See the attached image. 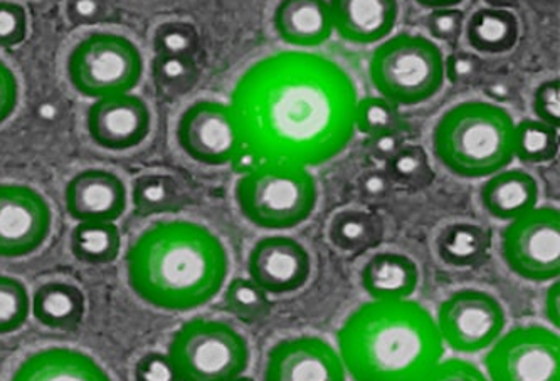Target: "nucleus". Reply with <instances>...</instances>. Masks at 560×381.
<instances>
[{"label": "nucleus", "instance_id": "f257e3e1", "mask_svg": "<svg viewBox=\"0 0 560 381\" xmlns=\"http://www.w3.org/2000/svg\"><path fill=\"white\" fill-rule=\"evenodd\" d=\"M357 87L339 62L315 52L266 56L244 71L231 108L262 160L320 167L355 134Z\"/></svg>", "mask_w": 560, "mask_h": 381}, {"label": "nucleus", "instance_id": "f03ea898", "mask_svg": "<svg viewBox=\"0 0 560 381\" xmlns=\"http://www.w3.org/2000/svg\"><path fill=\"white\" fill-rule=\"evenodd\" d=\"M228 274L224 243L196 222H159L128 249V284L143 302L164 311L202 308L218 296Z\"/></svg>", "mask_w": 560, "mask_h": 381}, {"label": "nucleus", "instance_id": "7ed1b4c3", "mask_svg": "<svg viewBox=\"0 0 560 381\" xmlns=\"http://www.w3.org/2000/svg\"><path fill=\"white\" fill-rule=\"evenodd\" d=\"M337 338L353 381H419L444 356L436 321L411 299L361 306Z\"/></svg>", "mask_w": 560, "mask_h": 381}, {"label": "nucleus", "instance_id": "20e7f679", "mask_svg": "<svg viewBox=\"0 0 560 381\" xmlns=\"http://www.w3.org/2000/svg\"><path fill=\"white\" fill-rule=\"evenodd\" d=\"M433 150L456 177H491L515 158V121L495 103H459L434 127Z\"/></svg>", "mask_w": 560, "mask_h": 381}, {"label": "nucleus", "instance_id": "39448f33", "mask_svg": "<svg viewBox=\"0 0 560 381\" xmlns=\"http://www.w3.org/2000/svg\"><path fill=\"white\" fill-rule=\"evenodd\" d=\"M236 202L243 217L259 229H295L317 209V180L302 165L266 160L237 180Z\"/></svg>", "mask_w": 560, "mask_h": 381}, {"label": "nucleus", "instance_id": "423d86ee", "mask_svg": "<svg viewBox=\"0 0 560 381\" xmlns=\"http://www.w3.org/2000/svg\"><path fill=\"white\" fill-rule=\"evenodd\" d=\"M369 74L378 95L394 105H421L443 87L444 56L428 37L397 34L375 49Z\"/></svg>", "mask_w": 560, "mask_h": 381}, {"label": "nucleus", "instance_id": "0eeeda50", "mask_svg": "<svg viewBox=\"0 0 560 381\" xmlns=\"http://www.w3.org/2000/svg\"><path fill=\"white\" fill-rule=\"evenodd\" d=\"M168 358L180 381H231L248 370L252 353L243 334L222 321H187L174 334Z\"/></svg>", "mask_w": 560, "mask_h": 381}, {"label": "nucleus", "instance_id": "6e6552de", "mask_svg": "<svg viewBox=\"0 0 560 381\" xmlns=\"http://www.w3.org/2000/svg\"><path fill=\"white\" fill-rule=\"evenodd\" d=\"M142 76V52L120 34H92L68 58L70 83L84 98L128 95L139 86Z\"/></svg>", "mask_w": 560, "mask_h": 381}, {"label": "nucleus", "instance_id": "1a4fd4ad", "mask_svg": "<svg viewBox=\"0 0 560 381\" xmlns=\"http://www.w3.org/2000/svg\"><path fill=\"white\" fill-rule=\"evenodd\" d=\"M502 255L512 273L532 283L559 279L560 212L535 207L510 222L502 234Z\"/></svg>", "mask_w": 560, "mask_h": 381}, {"label": "nucleus", "instance_id": "9d476101", "mask_svg": "<svg viewBox=\"0 0 560 381\" xmlns=\"http://www.w3.org/2000/svg\"><path fill=\"white\" fill-rule=\"evenodd\" d=\"M490 348L485 358L490 381H560V340L552 330L515 328Z\"/></svg>", "mask_w": 560, "mask_h": 381}, {"label": "nucleus", "instance_id": "9b49d317", "mask_svg": "<svg viewBox=\"0 0 560 381\" xmlns=\"http://www.w3.org/2000/svg\"><path fill=\"white\" fill-rule=\"evenodd\" d=\"M438 331L453 352L480 353L490 348L505 330V309L487 290L462 289L441 302Z\"/></svg>", "mask_w": 560, "mask_h": 381}, {"label": "nucleus", "instance_id": "f8f14e48", "mask_svg": "<svg viewBox=\"0 0 560 381\" xmlns=\"http://www.w3.org/2000/svg\"><path fill=\"white\" fill-rule=\"evenodd\" d=\"M177 142L189 158L208 167L230 165L244 146L233 108L211 99L196 102L180 115Z\"/></svg>", "mask_w": 560, "mask_h": 381}, {"label": "nucleus", "instance_id": "ddd939ff", "mask_svg": "<svg viewBox=\"0 0 560 381\" xmlns=\"http://www.w3.org/2000/svg\"><path fill=\"white\" fill-rule=\"evenodd\" d=\"M48 200L33 187L0 183V258L33 254L51 234Z\"/></svg>", "mask_w": 560, "mask_h": 381}, {"label": "nucleus", "instance_id": "4468645a", "mask_svg": "<svg viewBox=\"0 0 560 381\" xmlns=\"http://www.w3.org/2000/svg\"><path fill=\"white\" fill-rule=\"evenodd\" d=\"M248 273L266 295H291L308 283L312 258L293 237H262L249 252Z\"/></svg>", "mask_w": 560, "mask_h": 381}, {"label": "nucleus", "instance_id": "2eb2a0df", "mask_svg": "<svg viewBox=\"0 0 560 381\" xmlns=\"http://www.w3.org/2000/svg\"><path fill=\"white\" fill-rule=\"evenodd\" d=\"M262 381H347V371L330 343L317 336H299L270 349Z\"/></svg>", "mask_w": 560, "mask_h": 381}, {"label": "nucleus", "instance_id": "dca6fc26", "mask_svg": "<svg viewBox=\"0 0 560 381\" xmlns=\"http://www.w3.org/2000/svg\"><path fill=\"white\" fill-rule=\"evenodd\" d=\"M152 128L149 106L140 96L96 99L88 111V133L100 148L125 152L142 145Z\"/></svg>", "mask_w": 560, "mask_h": 381}, {"label": "nucleus", "instance_id": "f3484780", "mask_svg": "<svg viewBox=\"0 0 560 381\" xmlns=\"http://www.w3.org/2000/svg\"><path fill=\"white\" fill-rule=\"evenodd\" d=\"M66 211L78 222H115L127 211V187L114 171L88 168L65 190Z\"/></svg>", "mask_w": 560, "mask_h": 381}, {"label": "nucleus", "instance_id": "a211bd4d", "mask_svg": "<svg viewBox=\"0 0 560 381\" xmlns=\"http://www.w3.org/2000/svg\"><path fill=\"white\" fill-rule=\"evenodd\" d=\"M334 31L347 43H381L393 34L399 17L397 0H328Z\"/></svg>", "mask_w": 560, "mask_h": 381}, {"label": "nucleus", "instance_id": "6ab92c4d", "mask_svg": "<svg viewBox=\"0 0 560 381\" xmlns=\"http://www.w3.org/2000/svg\"><path fill=\"white\" fill-rule=\"evenodd\" d=\"M273 26L283 43L295 48H318L334 34L328 0H280Z\"/></svg>", "mask_w": 560, "mask_h": 381}, {"label": "nucleus", "instance_id": "aec40b11", "mask_svg": "<svg viewBox=\"0 0 560 381\" xmlns=\"http://www.w3.org/2000/svg\"><path fill=\"white\" fill-rule=\"evenodd\" d=\"M11 381H112L105 368L80 349L46 348L27 356Z\"/></svg>", "mask_w": 560, "mask_h": 381}, {"label": "nucleus", "instance_id": "412c9836", "mask_svg": "<svg viewBox=\"0 0 560 381\" xmlns=\"http://www.w3.org/2000/svg\"><path fill=\"white\" fill-rule=\"evenodd\" d=\"M481 205L497 221L512 222L539 204V183L522 168H509L488 177L481 187Z\"/></svg>", "mask_w": 560, "mask_h": 381}, {"label": "nucleus", "instance_id": "4be33fe9", "mask_svg": "<svg viewBox=\"0 0 560 381\" xmlns=\"http://www.w3.org/2000/svg\"><path fill=\"white\" fill-rule=\"evenodd\" d=\"M361 283L374 301H405L418 289V264L399 252H378L362 267Z\"/></svg>", "mask_w": 560, "mask_h": 381}, {"label": "nucleus", "instance_id": "5701e85b", "mask_svg": "<svg viewBox=\"0 0 560 381\" xmlns=\"http://www.w3.org/2000/svg\"><path fill=\"white\" fill-rule=\"evenodd\" d=\"M31 309L43 326L71 331L83 321L86 299L83 290L74 284L46 283L34 293Z\"/></svg>", "mask_w": 560, "mask_h": 381}, {"label": "nucleus", "instance_id": "b1692460", "mask_svg": "<svg viewBox=\"0 0 560 381\" xmlns=\"http://www.w3.org/2000/svg\"><path fill=\"white\" fill-rule=\"evenodd\" d=\"M521 24L517 15L505 9L483 8L474 12L466 24L468 44L483 55H505L517 46Z\"/></svg>", "mask_w": 560, "mask_h": 381}, {"label": "nucleus", "instance_id": "393cba45", "mask_svg": "<svg viewBox=\"0 0 560 381\" xmlns=\"http://www.w3.org/2000/svg\"><path fill=\"white\" fill-rule=\"evenodd\" d=\"M331 243L343 252H362L377 246L384 236L383 218L374 212L346 209L331 218Z\"/></svg>", "mask_w": 560, "mask_h": 381}, {"label": "nucleus", "instance_id": "a878e982", "mask_svg": "<svg viewBox=\"0 0 560 381\" xmlns=\"http://www.w3.org/2000/svg\"><path fill=\"white\" fill-rule=\"evenodd\" d=\"M70 246L74 258L84 264H109L120 254V230L114 222H80L71 233Z\"/></svg>", "mask_w": 560, "mask_h": 381}, {"label": "nucleus", "instance_id": "bb28decb", "mask_svg": "<svg viewBox=\"0 0 560 381\" xmlns=\"http://www.w3.org/2000/svg\"><path fill=\"white\" fill-rule=\"evenodd\" d=\"M490 248V234L483 227L459 222L446 227L438 239V252L446 264L471 265Z\"/></svg>", "mask_w": 560, "mask_h": 381}, {"label": "nucleus", "instance_id": "cd10ccee", "mask_svg": "<svg viewBox=\"0 0 560 381\" xmlns=\"http://www.w3.org/2000/svg\"><path fill=\"white\" fill-rule=\"evenodd\" d=\"M133 205L140 215L167 214L184 204V190L171 175H142L133 182Z\"/></svg>", "mask_w": 560, "mask_h": 381}, {"label": "nucleus", "instance_id": "c85d7f7f", "mask_svg": "<svg viewBox=\"0 0 560 381\" xmlns=\"http://www.w3.org/2000/svg\"><path fill=\"white\" fill-rule=\"evenodd\" d=\"M559 153V128L539 120L515 124V158L525 164H547Z\"/></svg>", "mask_w": 560, "mask_h": 381}, {"label": "nucleus", "instance_id": "c756f323", "mask_svg": "<svg viewBox=\"0 0 560 381\" xmlns=\"http://www.w3.org/2000/svg\"><path fill=\"white\" fill-rule=\"evenodd\" d=\"M386 174L393 186L400 189L421 190L434 180L430 156L419 145H405L386 162Z\"/></svg>", "mask_w": 560, "mask_h": 381}, {"label": "nucleus", "instance_id": "7c9ffc66", "mask_svg": "<svg viewBox=\"0 0 560 381\" xmlns=\"http://www.w3.org/2000/svg\"><path fill=\"white\" fill-rule=\"evenodd\" d=\"M224 305L231 314L246 323L265 320L271 312L270 298L265 290L256 286L252 279L244 277L231 281L224 293Z\"/></svg>", "mask_w": 560, "mask_h": 381}, {"label": "nucleus", "instance_id": "2f4dec72", "mask_svg": "<svg viewBox=\"0 0 560 381\" xmlns=\"http://www.w3.org/2000/svg\"><path fill=\"white\" fill-rule=\"evenodd\" d=\"M153 80L162 95L183 96L196 86L199 80L194 58H177V56H156L153 61Z\"/></svg>", "mask_w": 560, "mask_h": 381}, {"label": "nucleus", "instance_id": "473e14b6", "mask_svg": "<svg viewBox=\"0 0 560 381\" xmlns=\"http://www.w3.org/2000/svg\"><path fill=\"white\" fill-rule=\"evenodd\" d=\"M31 299L24 283L11 276H0V334L14 333L30 318Z\"/></svg>", "mask_w": 560, "mask_h": 381}, {"label": "nucleus", "instance_id": "72a5a7b5", "mask_svg": "<svg viewBox=\"0 0 560 381\" xmlns=\"http://www.w3.org/2000/svg\"><path fill=\"white\" fill-rule=\"evenodd\" d=\"M399 109L383 96H368L357 102L355 130L372 136L383 131L399 128Z\"/></svg>", "mask_w": 560, "mask_h": 381}, {"label": "nucleus", "instance_id": "f704fd0d", "mask_svg": "<svg viewBox=\"0 0 560 381\" xmlns=\"http://www.w3.org/2000/svg\"><path fill=\"white\" fill-rule=\"evenodd\" d=\"M156 56L194 58L199 48V34L189 22H165L153 36Z\"/></svg>", "mask_w": 560, "mask_h": 381}, {"label": "nucleus", "instance_id": "c9c22d12", "mask_svg": "<svg viewBox=\"0 0 560 381\" xmlns=\"http://www.w3.org/2000/svg\"><path fill=\"white\" fill-rule=\"evenodd\" d=\"M483 61L475 52L456 51L444 59V80L455 86H469L480 81Z\"/></svg>", "mask_w": 560, "mask_h": 381}, {"label": "nucleus", "instance_id": "e433bc0d", "mask_svg": "<svg viewBox=\"0 0 560 381\" xmlns=\"http://www.w3.org/2000/svg\"><path fill=\"white\" fill-rule=\"evenodd\" d=\"M27 36V12L22 5L0 0V49L14 48Z\"/></svg>", "mask_w": 560, "mask_h": 381}, {"label": "nucleus", "instance_id": "4c0bfd02", "mask_svg": "<svg viewBox=\"0 0 560 381\" xmlns=\"http://www.w3.org/2000/svg\"><path fill=\"white\" fill-rule=\"evenodd\" d=\"M419 381H490L471 361L450 358L434 365Z\"/></svg>", "mask_w": 560, "mask_h": 381}, {"label": "nucleus", "instance_id": "58836bf2", "mask_svg": "<svg viewBox=\"0 0 560 381\" xmlns=\"http://www.w3.org/2000/svg\"><path fill=\"white\" fill-rule=\"evenodd\" d=\"M425 26L433 39L455 43L462 36L465 14L458 9H436L425 19Z\"/></svg>", "mask_w": 560, "mask_h": 381}, {"label": "nucleus", "instance_id": "ea45409f", "mask_svg": "<svg viewBox=\"0 0 560 381\" xmlns=\"http://www.w3.org/2000/svg\"><path fill=\"white\" fill-rule=\"evenodd\" d=\"M534 111L537 120L560 127V81L547 80L535 90Z\"/></svg>", "mask_w": 560, "mask_h": 381}, {"label": "nucleus", "instance_id": "a19ab883", "mask_svg": "<svg viewBox=\"0 0 560 381\" xmlns=\"http://www.w3.org/2000/svg\"><path fill=\"white\" fill-rule=\"evenodd\" d=\"M136 381H180L171 358L164 353H147L137 361Z\"/></svg>", "mask_w": 560, "mask_h": 381}, {"label": "nucleus", "instance_id": "79ce46f5", "mask_svg": "<svg viewBox=\"0 0 560 381\" xmlns=\"http://www.w3.org/2000/svg\"><path fill=\"white\" fill-rule=\"evenodd\" d=\"M406 145V136L399 128L372 134L368 140V150L372 158L378 162H387Z\"/></svg>", "mask_w": 560, "mask_h": 381}, {"label": "nucleus", "instance_id": "37998d69", "mask_svg": "<svg viewBox=\"0 0 560 381\" xmlns=\"http://www.w3.org/2000/svg\"><path fill=\"white\" fill-rule=\"evenodd\" d=\"M19 103V83L14 71L0 59V124L14 114Z\"/></svg>", "mask_w": 560, "mask_h": 381}, {"label": "nucleus", "instance_id": "c03bdc74", "mask_svg": "<svg viewBox=\"0 0 560 381\" xmlns=\"http://www.w3.org/2000/svg\"><path fill=\"white\" fill-rule=\"evenodd\" d=\"M68 19L74 26H92L106 14L105 0H68Z\"/></svg>", "mask_w": 560, "mask_h": 381}, {"label": "nucleus", "instance_id": "a18cd8bd", "mask_svg": "<svg viewBox=\"0 0 560 381\" xmlns=\"http://www.w3.org/2000/svg\"><path fill=\"white\" fill-rule=\"evenodd\" d=\"M361 193L369 202H384L393 193V182L389 175L383 170H371L361 178Z\"/></svg>", "mask_w": 560, "mask_h": 381}, {"label": "nucleus", "instance_id": "49530a36", "mask_svg": "<svg viewBox=\"0 0 560 381\" xmlns=\"http://www.w3.org/2000/svg\"><path fill=\"white\" fill-rule=\"evenodd\" d=\"M262 156L259 155V153H256L255 150L252 148V146L246 145L244 143L243 148L240 150V152L234 155L233 160H231V168H233L234 174L241 175H248L252 174V171H255L256 168L259 167V165L262 164Z\"/></svg>", "mask_w": 560, "mask_h": 381}, {"label": "nucleus", "instance_id": "de8ad7c7", "mask_svg": "<svg viewBox=\"0 0 560 381\" xmlns=\"http://www.w3.org/2000/svg\"><path fill=\"white\" fill-rule=\"evenodd\" d=\"M485 95L495 102V105H505V103L512 102L515 96V87L510 83L506 78H493L488 81L483 87Z\"/></svg>", "mask_w": 560, "mask_h": 381}, {"label": "nucleus", "instance_id": "09e8293b", "mask_svg": "<svg viewBox=\"0 0 560 381\" xmlns=\"http://www.w3.org/2000/svg\"><path fill=\"white\" fill-rule=\"evenodd\" d=\"M546 314L553 326H560V284L557 279L547 290Z\"/></svg>", "mask_w": 560, "mask_h": 381}, {"label": "nucleus", "instance_id": "8fccbe9b", "mask_svg": "<svg viewBox=\"0 0 560 381\" xmlns=\"http://www.w3.org/2000/svg\"><path fill=\"white\" fill-rule=\"evenodd\" d=\"M421 8L431 9H455L456 5L462 4L463 0H416Z\"/></svg>", "mask_w": 560, "mask_h": 381}, {"label": "nucleus", "instance_id": "3c124183", "mask_svg": "<svg viewBox=\"0 0 560 381\" xmlns=\"http://www.w3.org/2000/svg\"><path fill=\"white\" fill-rule=\"evenodd\" d=\"M485 4H487V8L510 11V9L518 8L521 0H485Z\"/></svg>", "mask_w": 560, "mask_h": 381}, {"label": "nucleus", "instance_id": "603ef678", "mask_svg": "<svg viewBox=\"0 0 560 381\" xmlns=\"http://www.w3.org/2000/svg\"><path fill=\"white\" fill-rule=\"evenodd\" d=\"M231 381H255L253 378L244 377V374H241V377L234 378V380Z\"/></svg>", "mask_w": 560, "mask_h": 381}, {"label": "nucleus", "instance_id": "864d4df0", "mask_svg": "<svg viewBox=\"0 0 560 381\" xmlns=\"http://www.w3.org/2000/svg\"><path fill=\"white\" fill-rule=\"evenodd\" d=\"M539 2H542V4L546 5H552L556 4L557 0H539Z\"/></svg>", "mask_w": 560, "mask_h": 381}]
</instances>
